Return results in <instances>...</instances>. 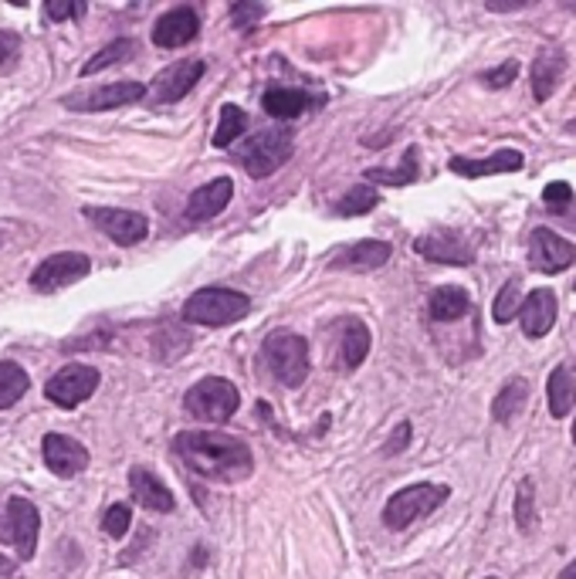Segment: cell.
Listing matches in <instances>:
<instances>
[{
	"mask_svg": "<svg viewBox=\"0 0 576 579\" xmlns=\"http://www.w3.org/2000/svg\"><path fill=\"white\" fill-rule=\"evenodd\" d=\"M522 153L519 150H499V153H492V156H485V160H461V156H455L448 166H452V173H458V176H468V181H478V176H489V173H515V170H522Z\"/></svg>",
	"mask_w": 576,
	"mask_h": 579,
	"instance_id": "obj_21",
	"label": "cell"
},
{
	"mask_svg": "<svg viewBox=\"0 0 576 579\" xmlns=\"http://www.w3.org/2000/svg\"><path fill=\"white\" fill-rule=\"evenodd\" d=\"M515 525H519V532H533V528H536V481H533V478H522V481H519Z\"/></svg>",
	"mask_w": 576,
	"mask_h": 579,
	"instance_id": "obj_32",
	"label": "cell"
},
{
	"mask_svg": "<svg viewBox=\"0 0 576 579\" xmlns=\"http://www.w3.org/2000/svg\"><path fill=\"white\" fill-rule=\"evenodd\" d=\"M519 298H522V282H519V278H509V282L502 285L496 305H492V319H496L499 326H506V323H512V319L519 316Z\"/></svg>",
	"mask_w": 576,
	"mask_h": 579,
	"instance_id": "obj_34",
	"label": "cell"
},
{
	"mask_svg": "<svg viewBox=\"0 0 576 579\" xmlns=\"http://www.w3.org/2000/svg\"><path fill=\"white\" fill-rule=\"evenodd\" d=\"M235 197V184H231V176H217V181L197 187L187 200V217L191 220H210L217 217L220 210H225Z\"/></svg>",
	"mask_w": 576,
	"mask_h": 579,
	"instance_id": "obj_18",
	"label": "cell"
},
{
	"mask_svg": "<svg viewBox=\"0 0 576 579\" xmlns=\"http://www.w3.org/2000/svg\"><path fill=\"white\" fill-rule=\"evenodd\" d=\"M556 579H576V559H573V562H569V566H566L559 576H556Z\"/></svg>",
	"mask_w": 576,
	"mask_h": 579,
	"instance_id": "obj_45",
	"label": "cell"
},
{
	"mask_svg": "<svg viewBox=\"0 0 576 579\" xmlns=\"http://www.w3.org/2000/svg\"><path fill=\"white\" fill-rule=\"evenodd\" d=\"M88 272H93V261H88V254L62 251V254L44 258L37 269L31 272V288H37V292H58V288H68V285L81 282Z\"/></svg>",
	"mask_w": 576,
	"mask_h": 579,
	"instance_id": "obj_8",
	"label": "cell"
},
{
	"mask_svg": "<svg viewBox=\"0 0 576 579\" xmlns=\"http://www.w3.org/2000/svg\"><path fill=\"white\" fill-rule=\"evenodd\" d=\"M407 440H411V424H401V430H396V437H393V440L387 444V448H383V451H387V455H396V451H401V448H404V444H407Z\"/></svg>",
	"mask_w": 576,
	"mask_h": 579,
	"instance_id": "obj_41",
	"label": "cell"
},
{
	"mask_svg": "<svg viewBox=\"0 0 576 579\" xmlns=\"http://www.w3.org/2000/svg\"><path fill=\"white\" fill-rule=\"evenodd\" d=\"M21 58V37L14 31H0V72H8Z\"/></svg>",
	"mask_w": 576,
	"mask_h": 579,
	"instance_id": "obj_36",
	"label": "cell"
},
{
	"mask_svg": "<svg viewBox=\"0 0 576 579\" xmlns=\"http://www.w3.org/2000/svg\"><path fill=\"white\" fill-rule=\"evenodd\" d=\"M96 390H99V370L81 367V363L62 367L48 383H44V396H48L52 404L65 407V411L85 404V400L93 396Z\"/></svg>",
	"mask_w": 576,
	"mask_h": 579,
	"instance_id": "obj_9",
	"label": "cell"
},
{
	"mask_svg": "<svg viewBox=\"0 0 576 579\" xmlns=\"http://www.w3.org/2000/svg\"><path fill=\"white\" fill-rule=\"evenodd\" d=\"M264 11H269L264 4H235V8H231V18H235L238 28H248V24H258V21L264 18Z\"/></svg>",
	"mask_w": 576,
	"mask_h": 579,
	"instance_id": "obj_39",
	"label": "cell"
},
{
	"mask_svg": "<svg viewBox=\"0 0 576 579\" xmlns=\"http://www.w3.org/2000/svg\"><path fill=\"white\" fill-rule=\"evenodd\" d=\"M543 200H546L553 210H559V207H566V204L573 200V190H569V184L556 181V184H550V187L543 190Z\"/></svg>",
	"mask_w": 576,
	"mask_h": 579,
	"instance_id": "obj_40",
	"label": "cell"
},
{
	"mask_svg": "<svg viewBox=\"0 0 576 579\" xmlns=\"http://www.w3.org/2000/svg\"><path fill=\"white\" fill-rule=\"evenodd\" d=\"M261 106H264V112L275 116V119H298V116H305L308 109H313L316 102L308 99L302 88H272V92H264Z\"/></svg>",
	"mask_w": 576,
	"mask_h": 579,
	"instance_id": "obj_23",
	"label": "cell"
},
{
	"mask_svg": "<svg viewBox=\"0 0 576 579\" xmlns=\"http://www.w3.org/2000/svg\"><path fill=\"white\" fill-rule=\"evenodd\" d=\"M295 153V140L289 129H261L254 136H248V143L238 150V163L248 176L254 181H264L275 170H282Z\"/></svg>",
	"mask_w": 576,
	"mask_h": 579,
	"instance_id": "obj_3",
	"label": "cell"
},
{
	"mask_svg": "<svg viewBox=\"0 0 576 579\" xmlns=\"http://www.w3.org/2000/svg\"><path fill=\"white\" fill-rule=\"evenodd\" d=\"M515 75H519V62H506V65L492 68V72H485L481 81H485V85H492V88H506V85L515 81Z\"/></svg>",
	"mask_w": 576,
	"mask_h": 579,
	"instance_id": "obj_38",
	"label": "cell"
},
{
	"mask_svg": "<svg viewBox=\"0 0 576 579\" xmlns=\"http://www.w3.org/2000/svg\"><path fill=\"white\" fill-rule=\"evenodd\" d=\"M573 261H576V244L559 238L556 231L536 228L533 234H529V264H533L536 272L559 275V272L569 269Z\"/></svg>",
	"mask_w": 576,
	"mask_h": 579,
	"instance_id": "obj_12",
	"label": "cell"
},
{
	"mask_svg": "<svg viewBox=\"0 0 576 579\" xmlns=\"http://www.w3.org/2000/svg\"><path fill=\"white\" fill-rule=\"evenodd\" d=\"M566 75V55L559 52V48H546L536 62H533V96L540 99V102H546L553 92H556V85H559V78Z\"/></svg>",
	"mask_w": 576,
	"mask_h": 579,
	"instance_id": "obj_22",
	"label": "cell"
},
{
	"mask_svg": "<svg viewBox=\"0 0 576 579\" xmlns=\"http://www.w3.org/2000/svg\"><path fill=\"white\" fill-rule=\"evenodd\" d=\"M546 393H550V414H553L556 420L569 417L573 407H576V376H573L566 367H556V370L550 373Z\"/></svg>",
	"mask_w": 576,
	"mask_h": 579,
	"instance_id": "obj_24",
	"label": "cell"
},
{
	"mask_svg": "<svg viewBox=\"0 0 576 579\" xmlns=\"http://www.w3.org/2000/svg\"><path fill=\"white\" fill-rule=\"evenodd\" d=\"M85 217L93 220V225L112 238L119 248H132V244H140L146 234H150V220L137 210H119V207H88Z\"/></svg>",
	"mask_w": 576,
	"mask_h": 579,
	"instance_id": "obj_10",
	"label": "cell"
},
{
	"mask_svg": "<svg viewBox=\"0 0 576 579\" xmlns=\"http://www.w3.org/2000/svg\"><path fill=\"white\" fill-rule=\"evenodd\" d=\"M525 400H529V383L525 380H509L502 390H499V396L492 400V417L499 420V424H509L522 407H525Z\"/></svg>",
	"mask_w": 576,
	"mask_h": 579,
	"instance_id": "obj_27",
	"label": "cell"
},
{
	"mask_svg": "<svg viewBox=\"0 0 576 579\" xmlns=\"http://www.w3.org/2000/svg\"><path fill=\"white\" fill-rule=\"evenodd\" d=\"M566 129H569V132H576V119H573V122H569V125H566Z\"/></svg>",
	"mask_w": 576,
	"mask_h": 579,
	"instance_id": "obj_46",
	"label": "cell"
},
{
	"mask_svg": "<svg viewBox=\"0 0 576 579\" xmlns=\"http://www.w3.org/2000/svg\"><path fill=\"white\" fill-rule=\"evenodd\" d=\"M173 455L181 458L194 474L207 481H244L254 471L251 448L241 437L220 430H184L173 437Z\"/></svg>",
	"mask_w": 576,
	"mask_h": 579,
	"instance_id": "obj_1",
	"label": "cell"
},
{
	"mask_svg": "<svg viewBox=\"0 0 576 579\" xmlns=\"http://www.w3.org/2000/svg\"><path fill=\"white\" fill-rule=\"evenodd\" d=\"M468 308H471V298H468V292L458 288V285L437 288V292L431 295V319H437V323H455V319L465 316Z\"/></svg>",
	"mask_w": 576,
	"mask_h": 579,
	"instance_id": "obj_26",
	"label": "cell"
},
{
	"mask_svg": "<svg viewBox=\"0 0 576 579\" xmlns=\"http://www.w3.org/2000/svg\"><path fill=\"white\" fill-rule=\"evenodd\" d=\"M37 532H41V512L31 499H8L0 509V543L18 549V559L28 562L37 553Z\"/></svg>",
	"mask_w": 576,
	"mask_h": 579,
	"instance_id": "obj_7",
	"label": "cell"
},
{
	"mask_svg": "<svg viewBox=\"0 0 576 579\" xmlns=\"http://www.w3.org/2000/svg\"><path fill=\"white\" fill-rule=\"evenodd\" d=\"M489 579H499V576H489Z\"/></svg>",
	"mask_w": 576,
	"mask_h": 579,
	"instance_id": "obj_48",
	"label": "cell"
},
{
	"mask_svg": "<svg viewBox=\"0 0 576 579\" xmlns=\"http://www.w3.org/2000/svg\"><path fill=\"white\" fill-rule=\"evenodd\" d=\"M28 386H31V380L18 363H8V360L0 363V411L14 407L18 400L28 393Z\"/></svg>",
	"mask_w": 576,
	"mask_h": 579,
	"instance_id": "obj_29",
	"label": "cell"
},
{
	"mask_svg": "<svg viewBox=\"0 0 576 579\" xmlns=\"http://www.w3.org/2000/svg\"><path fill=\"white\" fill-rule=\"evenodd\" d=\"M137 55V41L132 37H119V41H112L109 48H102L99 55H93L85 65H81V75H96V72H106L109 65H119V62H126V58H132Z\"/></svg>",
	"mask_w": 576,
	"mask_h": 579,
	"instance_id": "obj_30",
	"label": "cell"
},
{
	"mask_svg": "<svg viewBox=\"0 0 576 579\" xmlns=\"http://www.w3.org/2000/svg\"><path fill=\"white\" fill-rule=\"evenodd\" d=\"M417 254L434 261V264H471L475 261V248L455 234V231H437V234H424L417 238Z\"/></svg>",
	"mask_w": 576,
	"mask_h": 579,
	"instance_id": "obj_16",
	"label": "cell"
},
{
	"mask_svg": "<svg viewBox=\"0 0 576 579\" xmlns=\"http://www.w3.org/2000/svg\"><path fill=\"white\" fill-rule=\"evenodd\" d=\"M244 129H248V112L238 109V106H220V119H217V129H214V146L217 150H225L231 146L238 136H244Z\"/></svg>",
	"mask_w": 576,
	"mask_h": 579,
	"instance_id": "obj_28",
	"label": "cell"
},
{
	"mask_svg": "<svg viewBox=\"0 0 576 579\" xmlns=\"http://www.w3.org/2000/svg\"><path fill=\"white\" fill-rule=\"evenodd\" d=\"M251 298L244 292L235 288H200L187 298L184 305V319L194 326H207V329H220V326H231L238 319L248 316Z\"/></svg>",
	"mask_w": 576,
	"mask_h": 579,
	"instance_id": "obj_2",
	"label": "cell"
},
{
	"mask_svg": "<svg viewBox=\"0 0 576 579\" xmlns=\"http://www.w3.org/2000/svg\"><path fill=\"white\" fill-rule=\"evenodd\" d=\"M41 455H44V465H48V468H52L55 474H62V478L81 474V471L88 468L85 444H78L75 437H65V434H44Z\"/></svg>",
	"mask_w": 576,
	"mask_h": 579,
	"instance_id": "obj_14",
	"label": "cell"
},
{
	"mask_svg": "<svg viewBox=\"0 0 576 579\" xmlns=\"http://www.w3.org/2000/svg\"><path fill=\"white\" fill-rule=\"evenodd\" d=\"M200 34V18L194 8H173L153 24V44L156 48H184Z\"/></svg>",
	"mask_w": 576,
	"mask_h": 579,
	"instance_id": "obj_15",
	"label": "cell"
},
{
	"mask_svg": "<svg viewBox=\"0 0 576 579\" xmlns=\"http://www.w3.org/2000/svg\"><path fill=\"white\" fill-rule=\"evenodd\" d=\"M339 349H343V367H346V370L363 367L367 352H370V329H367L360 319H346V323H343Z\"/></svg>",
	"mask_w": 576,
	"mask_h": 579,
	"instance_id": "obj_25",
	"label": "cell"
},
{
	"mask_svg": "<svg viewBox=\"0 0 576 579\" xmlns=\"http://www.w3.org/2000/svg\"><path fill=\"white\" fill-rule=\"evenodd\" d=\"M573 444H576V420H573Z\"/></svg>",
	"mask_w": 576,
	"mask_h": 579,
	"instance_id": "obj_47",
	"label": "cell"
},
{
	"mask_svg": "<svg viewBox=\"0 0 576 579\" xmlns=\"http://www.w3.org/2000/svg\"><path fill=\"white\" fill-rule=\"evenodd\" d=\"M207 72V65L200 62V58H187V62H176V65H170V68H163L156 78H153V85H150V92H153V99L156 102H181L191 88L200 81V75Z\"/></svg>",
	"mask_w": 576,
	"mask_h": 579,
	"instance_id": "obj_13",
	"label": "cell"
},
{
	"mask_svg": "<svg viewBox=\"0 0 576 579\" xmlns=\"http://www.w3.org/2000/svg\"><path fill=\"white\" fill-rule=\"evenodd\" d=\"M146 96V85L143 81H112L102 88H88V92H72L65 96V106L75 112H109L129 102H140Z\"/></svg>",
	"mask_w": 576,
	"mask_h": 579,
	"instance_id": "obj_11",
	"label": "cell"
},
{
	"mask_svg": "<svg viewBox=\"0 0 576 579\" xmlns=\"http://www.w3.org/2000/svg\"><path fill=\"white\" fill-rule=\"evenodd\" d=\"M129 488H132V499L150 512H173V505H176L173 495H170V488L150 468H132L129 471Z\"/></svg>",
	"mask_w": 576,
	"mask_h": 579,
	"instance_id": "obj_20",
	"label": "cell"
},
{
	"mask_svg": "<svg viewBox=\"0 0 576 579\" xmlns=\"http://www.w3.org/2000/svg\"><path fill=\"white\" fill-rule=\"evenodd\" d=\"M184 407L191 417L204 420V424H225L238 414L241 407V393L231 380L225 376H204L200 383H194L184 396Z\"/></svg>",
	"mask_w": 576,
	"mask_h": 579,
	"instance_id": "obj_5",
	"label": "cell"
},
{
	"mask_svg": "<svg viewBox=\"0 0 576 579\" xmlns=\"http://www.w3.org/2000/svg\"><path fill=\"white\" fill-rule=\"evenodd\" d=\"M0 579H21V572H18V562H11V559H4V556H0Z\"/></svg>",
	"mask_w": 576,
	"mask_h": 579,
	"instance_id": "obj_43",
	"label": "cell"
},
{
	"mask_svg": "<svg viewBox=\"0 0 576 579\" xmlns=\"http://www.w3.org/2000/svg\"><path fill=\"white\" fill-rule=\"evenodd\" d=\"M448 502V488L445 484H431V481H421V484H407L401 492H393L383 505V525L387 528H407L414 525L417 518L431 515L437 505Z\"/></svg>",
	"mask_w": 576,
	"mask_h": 579,
	"instance_id": "obj_6",
	"label": "cell"
},
{
	"mask_svg": "<svg viewBox=\"0 0 576 579\" xmlns=\"http://www.w3.org/2000/svg\"><path fill=\"white\" fill-rule=\"evenodd\" d=\"M377 204H380V194H377L373 187H367V184H357V187L346 190V194L339 197L336 210H339V217H363V214H370Z\"/></svg>",
	"mask_w": 576,
	"mask_h": 579,
	"instance_id": "obj_31",
	"label": "cell"
},
{
	"mask_svg": "<svg viewBox=\"0 0 576 579\" xmlns=\"http://www.w3.org/2000/svg\"><path fill=\"white\" fill-rule=\"evenodd\" d=\"M414 176H417V150H407L396 170H367V181L390 184V187H404L414 181Z\"/></svg>",
	"mask_w": 576,
	"mask_h": 579,
	"instance_id": "obj_33",
	"label": "cell"
},
{
	"mask_svg": "<svg viewBox=\"0 0 576 579\" xmlns=\"http://www.w3.org/2000/svg\"><path fill=\"white\" fill-rule=\"evenodd\" d=\"M44 14H48V21H68V18H81L85 4L81 0H75V4H65V0H48V4H44Z\"/></svg>",
	"mask_w": 576,
	"mask_h": 579,
	"instance_id": "obj_37",
	"label": "cell"
},
{
	"mask_svg": "<svg viewBox=\"0 0 576 579\" xmlns=\"http://www.w3.org/2000/svg\"><path fill=\"white\" fill-rule=\"evenodd\" d=\"M390 261V244L387 241H360L346 248L343 254L333 258V269L339 272H377Z\"/></svg>",
	"mask_w": 576,
	"mask_h": 579,
	"instance_id": "obj_19",
	"label": "cell"
},
{
	"mask_svg": "<svg viewBox=\"0 0 576 579\" xmlns=\"http://www.w3.org/2000/svg\"><path fill=\"white\" fill-rule=\"evenodd\" d=\"M553 214H556V217L563 220V225H566L569 231H576V197H573V200H569L566 207H559V210H553Z\"/></svg>",
	"mask_w": 576,
	"mask_h": 579,
	"instance_id": "obj_42",
	"label": "cell"
},
{
	"mask_svg": "<svg viewBox=\"0 0 576 579\" xmlns=\"http://www.w3.org/2000/svg\"><path fill=\"white\" fill-rule=\"evenodd\" d=\"M261 360L269 367V373L282 383V386H302L308 376V342L289 329H279L264 339L261 346Z\"/></svg>",
	"mask_w": 576,
	"mask_h": 579,
	"instance_id": "obj_4",
	"label": "cell"
},
{
	"mask_svg": "<svg viewBox=\"0 0 576 579\" xmlns=\"http://www.w3.org/2000/svg\"><path fill=\"white\" fill-rule=\"evenodd\" d=\"M129 525H132V509L122 505V502L109 505V512L102 515V528H106V536H112V539H122L129 532Z\"/></svg>",
	"mask_w": 576,
	"mask_h": 579,
	"instance_id": "obj_35",
	"label": "cell"
},
{
	"mask_svg": "<svg viewBox=\"0 0 576 579\" xmlns=\"http://www.w3.org/2000/svg\"><path fill=\"white\" fill-rule=\"evenodd\" d=\"M556 295L550 288H536V292H529V298L522 302L519 308V323H522V332L529 339H543L553 323H556Z\"/></svg>",
	"mask_w": 576,
	"mask_h": 579,
	"instance_id": "obj_17",
	"label": "cell"
},
{
	"mask_svg": "<svg viewBox=\"0 0 576 579\" xmlns=\"http://www.w3.org/2000/svg\"><path fill=\"white\" fill-rule=\"evenodd\" d=\"M489 11H519V8H525V4H485Z\"/></svg>",
	"mask_w": 576,
	"mask_h": 579,
	"instance_id": "obj_44",
	"label": "cell"
}]
</instances>
